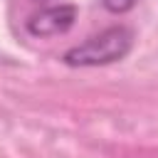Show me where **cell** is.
Returning <instances> with one entry per match:
<instances>
[{
  "instance_id": "cell-2",
  "label": "cell",
  "mask_w": 158,
  "mask_h": 158,
  "mask_svg": "<svg viewBox=\"0 0 158 158\" xmlns=\"http://www.w3.org/2000/svg\"><path fill=\"white\" fill-rule=\"evenodd\" d=\"M77 20V5H52L35 12L27 20V32L32 37H54L67 32Z\"/></svg>"
},
{
  "instance_id": "cell-1",
  "label": "cell",
  "mask_w": 158,
  "mask_h": 158,
  "mask_svg": "<svg viewBox=\"0 0 158 158\" xmlns=\"http://www.w3.org/2000/svg\"><path fill=\"white\" fill-rule=\"evenodd\" d=\"M133 47V32L126 25H114L89 37L86 42L64 52V64L69 67H104L123 59Z\"/></svg>"
},
{
  "instance_id": "cell-3",
  "label": "cell",
  "mask_w": 158,
  "mask_h": 158,
  "mask_svg": "<svg viewBox=\"0 0 158 158\" xmlns=\"http://www.w3.org/2000/svg\"><path fill=\"white\" fill-rule=\"evenodd\" d=\"M101 5L109 12H114V15H123V12H128L136 5V0H101Z\"/></svg>"
}]
</instances>
